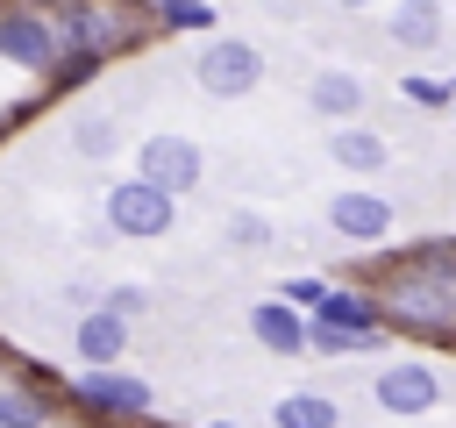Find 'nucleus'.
<instances>
[{
  "label": "nucleus",
  "instance_id": "nucleus-10",
  "mask_svg": "<svg viewBox=\"0 0 456 428\" xmlns=\"http://www.w3.org/2000/svg\"><path fill=\"white\" fill-rule=\"evenodd\" d=\"M121 350H128V321H121L114 307H93V314L78 321V357H86V364H114Z\"/></svg>",
  "mask_w": 456,
  "mask_h": 428
},
{
  "label": "nucleus",
  "instance_id": "nucleus-4",
  "mask_svg": "<svg viewBox=\"0 0 456 428\" xmlns=\"http://www.w3.org/2000/svg\"><path fill=\"white\" fill-rule=\"evenodd\" d=\"M378 407L385 414H435V399H442V378L420 364V357H399V364H385L378 371Z\"/></svg>",
  "mask_w": 456,
  "mask_h": 428
},
{
  "label": "nucleus",
  "instance_id": "nucleus-2",
  "mask_svg": "<svg viewBox=\"0 0 456 428\" xmlns=\"http://www.w3.org/2000/svg\"><path fill=\"white\" fill-rule=\"evenodd\" d=\"M135 164H142L135 178H150V185H164V193H192V185H200V171H207L200 143H192V136H178V128H157V136H142Z\"/></svg>",
  "mask_w": 456,
  "mask_h": 428
},
{
  "label": "nucleus",
  "instance_id": "nucleus-26",
  "mask_svg": "<svg viewBox=\"0 0 456 428\" xmlns=\"http://www.w3.org/2000/svg\"><path fill=\"white\" fill-rule=\"evenodd\" d=\"M449 100H456V78H449Z\"/></svg>",
  "mask_w": 456,
  "mask_h": 428
},
{
  "label": "nucleus",
  "instance_id": "nucleus-13",
  "mask_svg": "<svg viewBox=\"0 0 456 428\" xmlns=\"http://www.w3.org/2000/svg\"><path fill=\"white\" fill-rule=\"evenodd\" d=\"M271 421H278V428H335L342 407H335L328 392H285V399L271 407Z\"/></svg>",
  "mask_w": 456,
  "mask_h": 428
},
{
  "label": "nucleus",
  "instance_id": "nucleus-7",
  "mask_svg": "<svg viewBox=\"0 0 456 428\" xmlns=\"http://www.w3.org/2000/svg\"><path fill=\"white\" fill-rule=\"evenodd\" d=\"M78 399L100 407V414H150V385L128 378V371H114V364H93V371L78 378Z\"/></svg>",
  "mask_w": 456,
  "mask_h": 428
},
{
  "label": "nucleus",
  "instance_id": "nucleus-21",
  "mask_svg": "<svg viewBox=\"0 0 456 428\" xmlns=\"http://www.w3.org/2000/svg\"><path fill=\"white\" fill-rule=\"evenodd\" d=\"M107 307L128 321V314H142V307H150V292H142V285H114V292H107Z\"/></svg>",
  "mask_w": 456,
  "mask_h": 428
},
{
  "label": "nucleus",
  "instance_id": "nucleus-9",
  "mask_svg": "<svg viewBox=\"0 0 456 428\" xmlns=\"http://www.w3.org/2000/svg\"><path fill=\"white\" fill-rule=\"evenodd\" d=\"M392 321H406V328H449L456 321V292L449 285H406L399 300H392Z\"/></svg>",
  "mask_w": 456,
  "mask_h": 428
},
{
  "label": "nucleus",
  "instance_id": "nucleus-11",
  "mask_svg": "<svg viewBox=\"0 0 456 428\" xmlns=\"http://www.w3.org/2000/svg\"><path fill=\"white\" fill-rule=\"evenodd\" d=\"M306 100H314V114H328V121H349V114L363 107V78H356V71H314Z\"/></svg>",
  "mask_w": 456,
  "mask_h": 428
},
{
  "label": "nucleus",
  "instance_id": "nucleus-25",
  "mask_svg": "<svg viewBox=\"0 0 456 428\" xmlns=\"http://www.w3.org/2000/svg\"><path fill=\"white\" fill-rule=\"evenodd\" d=\"M342 7H378V0H342Z\"/></svg>",
  "mask_w": 456,
  "mask_h": 428
},
{
  "label": "nucleus",
  "instance_id": "nucleus-19",
  "mask_svg": "<svg viewBox=\"0 0 456 428\" xmlns=\"http://www.w3.org/2000/svg\"><path fill=\"white\" fill-rule=\"evenodd\" d=\"M228 243H235V250H264V243H271L264 214H228Z\"/></svg>",
  "mask_w": 456,
  "mask_h": 428
},
{
  "label": "nucleus",
  "instance_id": "nucleus-5",
  "mask_svg": "<svg viewBox=\"0 0 456 428\" xmlns=\"http://www.w3.org/2000/svg\"><path fill=\"white\" fill-rule=\"evenodd\" d=\"M0 57L21 71H50L57 64V29L28 7H0Z\"/></svg>",
  "mask_w": 456,
  "mask_h": 428
},
{
  "label": "nucleus",
  "instance_id": "nucleus-12",
  "mask_svg": "<svg viewBox=\"0 0 456 428\" xmlns=\"http://www.w3.org/2000/svg\"><path fill=\"white\" fill-rule=\"evenodd\" d=\"M385 29H392L399 50H435V43H442V7H435V0H399V14H392Z\"/></svg>",
  "mask_w": 456,
  "mask_h": 428
},
{
  "label": "nucleus",
  "instance_id": "nucleus-8",
  "mask_svg": "<svg viewBox=\"0 0 456 428\" xmlns=\"http://www.w3.org/2000/svg\"><path fill=\"white\" fill-rule=\"evenodd\" d=\"M249 335L264 350H278V357H306V321H299L292 300H256L249 307Z\"/></svg>",
  "mask_w": 456,
  "mask_h": 428
},
{
  "label": "nucleus",
  "instance_id": "nucleus-1",
  "mask_svg": "<svg viewBox=\"0 0 456 428\" xmlns=\"http://www.w3.org/2000/svg\"><path fill=\"white\" fill-rule=\"evenodd\" d=\"M171 214H178V193H164V185H150V178H114V185H107V221H114V235H135V243L171 235Z\"/></svg>",
  "mask_w": 456,
  "mask_h": 428
},
{
  "label": "nucleus",
  "instance_id": "nucleus-18",
  "mask_svg": "<svg viewBox=\"0 0 456 428\" xmlns=\"http://www.w3.org/2000/svg\"><path fill=\"white\" fill-rule=\"evenodd\" d=\"M157 7H164L171 29H214V7L207 0H157Z\"/></svg>",
  "mask_w": 456,
  "mask_h": 428
},
{
  "label": "nucleus",
  "instance_id": "nucleus-20",
  "mask_svg": "<svg viewBox=\"0 0 456 428\" xmlns=\"http://www.w3.org/2000/svg\"><path fill=\"white\" fill-rule=\"evenodd\" d=\"M0 428H43L36 399H21V392H0Z\"/></svg>",
  "mask_w": 456,
  "mask_h": 428
},
{
  "label": "nucleus",
  "instance_id": "nucleus-22",
  "mask_svg": "<svg viewBox=\"0 0 456 428\" xmlns=\"http://www.w3.org/2000/svg\"><path fill=\"white\" fill-rule=\"evenodd\" d=\"M321 292H328V285H321V278H292V285H285V292H278V300H292V307H314V300H321Z\"/></svg>",
  "mask_w": 456,
  "mask_h": 428
},
{
  "label": "nucleus",
  "instance_id": "nucleus-6",
  "mask_svg": "<svg viewBox=\"0 0 456 428\" xmlns=\"http://www.w3.org/2000/svg\"><path fill=\"white\" fill-rule=\"evenodd\" d=\"M328 221H335L342 243H378V235L392 228V207H385L378 193H363V185H342V193L328 200Z\"/></svg>",
  "mask_w": 456,
  "mask_h": 428
},
{
  "label": "nucleus",
  "instance_id": "nucleus-16",
  "mask_svg": "<svg viewBox=\"0 0 456 428\" xmlns=\"http://www.w3.org/2000/svg\"><path fill=\"white\" fill-rule=\"evenodd\" d=\"M71 36H78V43H93V50H121V36H128V29H121L107 7H71Z\"/></svg>",
  "mask_w": 456,
  "mask_h": 428
},
{
  "label": "nucleus",
  "instance_id": "nucleus-24",
  "mask_svg": "<svg viewBox=\"0 0 456 428\" xmlns=\"http://www.w3.org/2000/svg\"><path fill=\"white\" fill-rule=\"evenodd\" d=\"M406 93H413L420 107H435V100H449V86H435V78H406Z\"/></svg>",
  "mask_w": 456,
  "mask_h": 428
},
{
  "label": "nucleus",
  "instance_id": "nucleus-15",
  "mask_svg": "<svg viewBox=\"0 0 456 428\" xmlns=\"http://www.w3.org/2000/svg\"><path fill=\"white\" fill-rule=\"evenodd\" d=\"M314 314H321L328 328H385V321H378V307H370L363 292H321V300H314Z\"/></svg>",
  "mask_w": 456,
  "mask_h": 428
},
{
  "label": "nucleus",
  "instance_id": "nucleus-17",
  "mask_svg": "<svg viewBox=\"0 0 456 428\" xmlns=\"http://www.w3.org/2000/svg\"><path fill=\"white\" fill-rule=\"evenodd\" d=\"M71 150H78V157H114V150H121V128H114L107 114H86V121H71Z\"/></svg>",
  "mask_w": 456,
  "mask_h": 428
},
{
  "label": "nucleus",
  "instance_id": "nucleus-3",
  "mask_svg": "<svg viewBox=\"0 0 456 428\" xmlns=\"http://www.w3.org/2000/svg\"><path fill=\"white\" fill-rule=\"evenodd\" d=\"M192 71H200V86H207L214 100H242V93L264 78V57H256L249 43H235V36H221V43H207V50H200V64H192Z\"/></svg>",
  "mask_w": 456,
  "mask_h": 428
},
{
  "label": "nucleus",
  "instance_id": "nucleus-14",
  "mask_svg": "<svg viewBox=\"0 0 456 428\" xmlns=\"http://www.w3.org/2000/svg\"><path fill=\"white\" fill-rule=\"evenodd\" d=\"M328 157L349 164V171H378L385 164V136H370V128H328Z\"/></svg>",
  "mask_w": 456,
  "mask_h": 428
},
{
  "label": "nucleus",
  "instance_id": "nucleus-23",
  "mask_svg": "<svg viewBox=\"0 0 456 428\" xmlns=\"http://www.w3.org/2000/svg\"><path fill=\"white\" fill-rule=\"evenodd\" d=\"M428 278H442V285H456V250H428Z\"/></svg>",
  "mask_w": 456,
  "mask_h": 428
}]
</instances>
